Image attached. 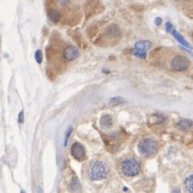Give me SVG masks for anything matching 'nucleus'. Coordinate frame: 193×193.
I'll use <instances>...</instances> for the list:
<instances>
[{"mask_svg": "<svg viewBox=\"0 0 193 193\" xmlns=\"http://www.w3.org/2000/svg\"><path fill=\"white\" fill-rule=\"evenodd\" d=\"M71 189L73 191H77L81 189V184L79 183V180L77 179V177L72 178V182H71Z\"/></svg>", "mask_w": 193, "mask_h": 193, "instance_id": "2eb2a0df", "label": "nucleus"}, {"mask_svg": "<svg viewBox=\"0 0 193 193\" xmlns=\"http://www.w3.org/2000/svg\"><path fill=\"white\" fill-rule=\"evenodd\" d=\"M131 54L134 55L135 57L139 58V59H145L147 57V52L144 51V50L139 49V48H133L131 50Z\"/></svg>", "mask_w": 193, "mask_h": 193, "instance_id": "ddd939ff", "label": "nucleus"}, {"mask_svg": "<svg viewBox=\"0 0 193 193\" xmlns=\"http://www.w3.org/2000/svg\"><path fill=\"white\" fill-rule=\"evenodd\" d=\"M185 189L190 193H193V174L188 176L184 180Z\"/></svg>", "mask_w": 193, "mask_h": 193, "instance_id": "4468645a", "label": "nucleus"}, {"mask_svg": "<svg viewBox=\"0 0 193 193\" xmlns=\"http://www.w3.org/2000/svg\"><path fill=\"white\" fill-rule=\"evenodd\" d=\"M120 170L123 176L127 177H134L139 175L141 167L136 159L127 158L122 162Z\"/></svg>", "mask_w": 193, "mask_h": 193, "instance_id": "f03ea898", "label": "nucleus"}, {"mask_svg": "<svg viewBox=\"0 0 193 193\" xmlns=\"http://www.w3.org/2000/svg\"><path fill=\"white\" fill-rule=\"evenodd\" d=\"M193 127V121L190 120H182L178 122L177 123V127L182 131H189L190 129L192 128Z\"/></svg>", "mask_w": 193, "mask_h": 193, "instance_id": "9b49d317", "label": "nucleus"}, {"mask_svg": "<svg viewBox=\"0 0 193 193\" xmlns=\"http://www.w3.org/2000/svg\"><path fill=\"white\" fill-rule=\"evenodd\" d=\"M155 24L158 27L160 26L162 24V18L160 17H156V19H155Z\"/></svg>", "mask_w": 193, "mask_h": 193, "instance_id": "aec40b11", "label": "nucleus"}, {"mask_svg": "<svg viewBox=\"0 0 193 193\" xmlns=\"http://www.w3.org/2000/svg\"><path fill=\"white\" fill-rule=\"evenodd\" d=\"M35 59L36 60V62L40 64L42 62V54L41 50H37L36 52L35 53Z\"/></svg>", "mask_w": 193, "mask_h": 193, "instance_id": "a211bd4d", "label": "nucleus"}, {"mask_svg": "<svg viewBox=\"0 0 193 193\" xmlns=\"http://www.w3.org/2000/svg\"><path fill=\"white\" fill-rule=\"evenodd\" d=\"M183 49H184V51H185V52H188V53H189L190 55H192V56H193V52H191V51H189V50H188V48H184V47H183Z\"/></svg>", "mask_w": 193, "mask_h": 193, "instance_id": "4be33fe9", "label": "nucleus"}, {"mask_svg": "<svg viewBox=\"0 0 193 193\" xmlns=\"http://www.w3.org/2000/svg\"><path fill=\"white\" fill-rule=\"evenodd\" d=\"M47 15L48 18L51 22H54V23H56L59 21L60 19V12L59 11L55 9H49L47 12Z\"/></svg>", "mask_w": 193, "mask_h": 193, "instance_id": "9d476101", "label": "nucleus"}, {"mask_svg": "<svg viewBox=\"0 0 193 193\" xmlns=\"http://www.w3.org/2000/svg\"><path fill=\"white\" fill-rule=\"evenodd\" d=\"M71 153L72 156L74 157V159H76V160L81 161L86 156V151L82 144L79 143H75L72 144V147H71Z\"/></svg>", "mask_w": 193, "mask_h": 193, "instance_id": "423d86ee", "label": "nucleus"}, {"mask_svg": "<svg viewBox=\"0 0 193 193\" xmlns=\"http://www.w3.org/2000/svg\"><path fill=\"white\" fill-rule=\"evenodd\" d=\"M176 2H184V1H187V0H175Z\"/></svg>", "mask_w": 193, "mask_h": 193, "instance_id": "5701e85b", "label": "nucleus"}, {"mask_svg": "<svg viewBox=\"0 0 193 193\" xmlns=\"http://www.w3.org/2000/svg\"><path fill=\"white\" fill-rule=\"evenodd\" d=\"M120 33H121V30L117 24L109 25L105 29V34L107 35V36L109 38H112V39L118 38L120 35Z\"/></svg>", "mask_w": 193, "mask_h": 193, "instance_id": "6e6552de", "label": "nucleus"}, {"mask_svg": "<svg viewBox=\"0 0 193 193\" xmlns=\"http://www.w3.org/2000/svg\"><path fill=\"white\" fill-rule=\"evenodd\" d=\"M190 66V60L184 55H176L171 62V68L176 72H184Z\"/></svg>", "mask_w": 193, "mask_h": 193, "instance_id": "20e7f679", "label": "nucleus"}, {"mask_svg": "<svg viewBox=\"0 0 193 193\" xmlns=\"http://www.w3.org/2000/svg\"><path fill=\"white\" fill-rule=\"evenodd\" d=\"M69 1H70V0H58L59 5L61 6H66L67 4L69 2Z\"/></svg>", "mask_w": 193, "mask_h": 193, "instance_id": "412c9836", "label": "nucleus"}, {"mask_svg": "<svg viewBox=\"0 0 193 193\" xmlns=\"http://www.w3.org/2000/svg\"><path fill=\"white\" fill-rule=\"evenodd\" d=\"M151 46H152L151 42H149V41L147 40H140L135 43V47L139 48V49L144 50V51L151 49Z\"/></svg>", "mask_w": 193, "mask_h": 193, "instance_id": "f8f14e48", "label": "nucleus"}, {"mask_svg": "<svg viewBox=\"0 0 193 193\" xmlns=\"http://www.w3.org/2000/svg\"><path fill=\"white\" fill-rule=\"evenodd\" d=\"M165 28H166V31H167V32H169V33L171 34V35H172V36L174 37V38H175V39H176V40L180 42V44L182 45V46H184V47H186V48H188V49H191V48H192V47H191V45L190 44L189 42L186 40L184 37L180 35V34L177 32L176 30L174 28V27H173L171 22H166Z\"/></svg>", "mask_w": 193, "mask_h": 193, "instance_id": "39448f33", "label": "nucleus"}, {"mask_svg": "<svg viewBox=\"0 0 193 193\" xmlns=\"http://www.w3.org/2000/svg\"><path fill=\"white\" fill-rule=\"evenodd\" d=\"M138 151L144 157H151L157 150V143L151 138L142 139L137 145Z\"/></svg>", "mask_w": 193, "mask_h": 193, "instance_id": "7ed1b4c3", "label": "nucleus"}, {"mask_svg": "<svg viewBox=\"0 0 193 193\" xmlns=\"http://www.w3.org/2000/svg\"><path fill=\"white\" fill-rule=\"evenodd\" d=\"M99 124L102 128L108 129L110 128L113 124L112 117L109 116L108 114H104L101 116L100 120H99Z\"/></svg>", "mask_w": 193, "mask_h": 193, "instance_id": "1a4fd4ad", "label": "nucleus"}, {"mask_svg": "<svg viewBox=\"0 0 193 193\" xmlns=\"http://www.w3.org/2000/svg\"><path fill=\"white\" fill-rule=\"evenodd\" d=\"M79 55V51L76 46L69 45L64 48L63 52V56L66 60L73 61L77 59Z\"/></svg>", "mask_w": 193, "mask_h": 193, "instance_id": "0eeeda50", "label": "nucleus"}, {"mask_svg": "<svg viewBox=\"0 0 193 193\" xmlns=\"http://www.w3.org/2000/svg\"><path fill=\"white\" fill-rule=\"evenodd\" d=\"M72 131H73V128H72V127H71V126L70 127H68L66 131V133H65L64 142H63V145H64V147H67V145L68 140H69V138H70L71 135L72 134Z\"/></svg>", "mask_w": 193, "mask_h": 193, "instance_id": "f3484780", "label": "nucleus"}, {"mask_svg": "<svg viewBox=\"0 0 193 193\" xmlns=\"http://www.w3.org/2000/svg\"><path fill=\"white\" fill-rule=\"evenodd\" d=\"M124 102V99H123L120 96H116V97H113L110 99V102H109V104L112 107H115V106H118V105L122 104Z\"/></svg>", "mask_w": 193, "mask_h": 193, "instance_id": "dca6fc26", "label": "nucleus"}, {"mask_svg": "<svg viewBox=\"0 0 193 193\" xmlns=\"http://www.w3.org/2000/svg\"><path fill=\"white\" fill-rule=\"evenodd\" d=\"M88 177L92 181H100L105 180L108 176V168L102 161L93 162L88 169Z\"/></svg>", "mask_w": 193, "mask_h": 193, "instance_id": "f257e3e1", "label": "nucleus"}, {"mask_svg": "<svg viewBox=\"0 0 193 193\" xmlns=\"http://www.w3.org/2000/svg\"><path fill=\"white\" fill-rule=\"evenodd\" d=\"M23 122H24V112L23 111H22L19 112V115H18V123H22Z\"/></svg>", "mask_w": 193, "mask_h": 193, "instance_id": "6ab92c4d", "label": "nucleus"}]
</instances>
